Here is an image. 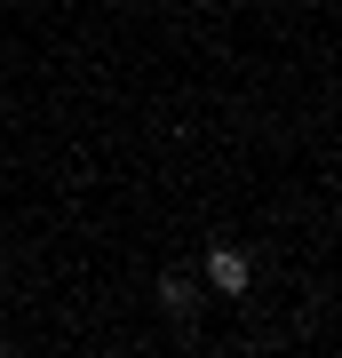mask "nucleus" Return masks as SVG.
I'll use <instances>...</instances> for the list:
<instances>
[{
    "instance_id": "nucleus-2",
    "label": "nucleus",
    "mask_w": 342,
    "mask_h": 358,
    "mask_svg": "<svg viewBox=\"0 0 342 358\" xmlns=\"http://www.w3.org/2000/svg\"><path fill=\"white\" fill-rule=\"evenodd\" d=\"M159 310H176V319L191 310V279L183 271H159Z\"/></svg>"
},
{
    "instance_id": "nucleus-1",
    "label": "nucleus",
    "mask_w": 342,
    "mask_h": 358,
    "mask_svg": "<svg viewBox=\"0 0 342 358\" xmlns=\"http://www.w3.org/2000/svg\"><path fill=\"white\" fill-rule=\"evenodd\" d=\"M207 287H215V294H247V287H255L247 247H215V255H207Z\"/></svg>"
},
{
    "instance_id": "nucleus-3",
    "label": "nucleus",
    "mask_w": 342,
    "mask_h": 358,
    "mask_svg": "<svg viewBox=\"0 0 342 358\" xmlns=\"http://www.w3.org/2000/svg\"><path fill=\"white\" fill-rule=\"evenodd\" d=\"M0 350H8V334H0Z\"/></svg>"
}]
</instances>
